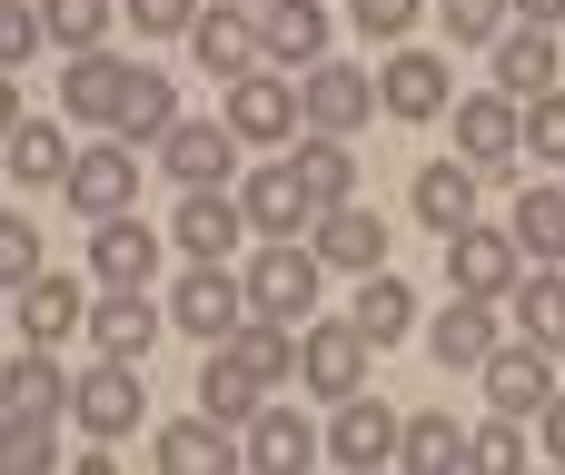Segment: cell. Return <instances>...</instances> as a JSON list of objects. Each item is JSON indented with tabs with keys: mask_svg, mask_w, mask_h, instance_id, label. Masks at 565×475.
Here are the masks:
<instances>
[{
	"mask_svg": "<svg viewBox=\"0 0 565 475\" xmlns=\"http://www.w3.org/2000/svg\"><path fill=\"white\" fill-rule=\"evenodd\" d=\"M149 466L159 475H248V436H228L218 417H179L149 436Z\"/></svg>",
	"mask_w": 565,
	"mask_h": 475,
	"instance_id": "cell-8",
	"label": "cell"
},
{
	"mask_svg": "<svg viewBox=\"0 0 565 475\" xmlns=\"http://www.w3.org/2000/svg\"><path fill=\"white\" fill-rule=\"evenodd\" d=\"M129 89H139V69H129V60H109V50H89V60H70V69H60V109H70V119H89V129H119V119H129Z\"/></svg>",
	"mask_w": 565,
	"mask_h": 475,
	"instance_id": "cell-13",
	"label": "cell"
},
{
	"mask_svg": "<svg viewBox=\"0 0 565 475\" xmlns=\"http://www.w3.org/2000/svg\"><path fill=\"white\" fill-rule=\"evenodd\" d=\"M516 20H526V30H556V20H565V0H516Z\"/></svg>",
	"mask_w": 565,
	"mask_h": 475,
	"instance_id": "cell-48",
	"label": "cell"
},
{
	"mask_svg": "<svg viewBox=\"0 0 565 475\" xmlns=\"http://www.w3.org/2000/svg\"><path fill=\"white\" fill-rule=\"evenodd\" d=\"M437 20H447L457 50H497L516 30V0H437Z\"/></svg>",
	"mask_w": 565,
	"mask_h": 475,
	"instance_id": "cell-39",
	"label": "cell"
},
{
	"mask_svg": "<svg viewBox=\"0 0 565 475\" xmlns=\"http://www.w3.org/2000/svg\"><path fill=\"white\" fill-rule=\"evenodd\" d=\"M348 317H358V337H367V347H397V337L417 327V298H407V278H397V268H377V278L358 288V307H348Z\"/></svg>",
	"mask_w": 565,
	"mask_h": 475,
	"instance_id": "cell-32",
	"label": "cell"
},
{
	"mask_svg": "<svg viewBox=\"0 0 565 475\" xmlns=\"http://www.w3.org/2000/svg\"><path fill=\"white\" fill-rule=\"evenodd\" d=\"M258 10H268V0H258Z\"/></svg>",
	"mask_w": 565,
	"mask_h": 475,
	"instance_id": "cell-50",
	"label": "cell"
},
{
	"mask_svg": "<svg viewBox=\"0 0 565 475\" xmlns=\"http://www.w3.org/2000/svg\"><path fill=\"white\" fill-rule=\"evenodd\" d=\"M258 40H268V69H318L328 60V10L318 0H268Z\"/></svg>",
	"mask_w": 565,
	"mask_h": 475,
	"instance_id": "cell-25",
	"label": "cell"
},
{
	"mask_svg": "<svg viewBox=\"0 0 565 475\" xmlns=\"http://www.w3.org/2000/svg\"><path fill=\"white\" fill-rule=\"evenodd\" d=\"M189 397H199V417H218V427H258V417H268V387H258L228 347L199 367V387H189Z\"/></svg>",
	"mask_w": 565,
	"mask_h": 475,
	"instance_id": "cell-28",
	"label": "cell"
},
{
	"mask_svg": "<svg viewBox=\"0 0 565 475\" xmlns=\"http://www.w3.org/2000/svg\"><path fill=\"white\" fill-rule=\"evenodd\" d=\"M507 317H516L526 347H565V268H526V288L507 298Z\"/></svg>",
	"mask_w": 565,
	"mask_h": 475,
	"instance_id": "cell-31",
	"label": "cell"
},
{
	"mask_svg": "<svg viewBox=\"0 0 565 475\" xmlns=\"http://www.w3.org/2000/svg\"><path fill=\"white\" fill-rule=\"evenodd\" d=\"M30 278H50V258H40V228H30V218L10 208V218H0V288L20 298Z\"/></svg>",
	"mask_w": 565,
	"mask_h": 475,
	"instance_id": "cell-41",
	"label": "cell"
},
{
	"mask_svg": "<svg viewBox=\"0 0 565 475\" xmlns=\"http://www.w3.org/2000/svg\"><path fill=\"white\" fill-rule=\"evenodd\" d=\"M10 327H20V347H60L70 327H89V298H79V278H30V288L10 298Z\"/></svg>",
	"mask_w": 565,
	"mask_h": 475,
	"instance_id": "cell-22",
	"label": "cell"
},
{
	"mask_svg": "<svg viewBox=\"0 0 565 475\" xmlns=\"http://www.w3.org/2000/svg\"><path fill=\"white\" fill-rule=\"evenodd\" d=\"M427 347H437L447 377H487V357H497V298H447V317L427 327Z\"/></svg>",
	"mask_w": 565,
	"mask_h": 475,
	"instance_id": "cell-19",
	"label": "cell"
},
{
	"mask_svg": "<svg viewBox=\"0 0 565 475\" xmlns=\"http://www.w3.org/2000/svg\"><path fill=\"white\" fill-rule=\"evenodd\" d=\"M397 475H467V427L457 417H407Z\"/></svg>",
	"mask_w": 565,
	"mask_h": 475,
	"instance_id": "cell-33",
	"label": "cell"
},
{
	"mask_svg": "<svg viewBox=\"0 0 565 475\" xmlns=\"http://www.w3.org/2000/svg\"><path fill=\"white\" fill-rule=\"evenodd\" d=\"M457 149H467L477 169H507V159L526 149V109H516L507 89H477V99H457Z\"/></svg>",
	"mask_w": 565,
	"mask_h": 475,
	"instance_id": "cell-17",
	"label": "cell"
},
{
	"mask_svg": "<svg viewBox=\"0 0 565 475\" xmlns=\"http://www.w3.org/2000/svg\"><path fill=\"white\" fill-rule=\"evenodd\" d=\"M377 99H387V119H447V60L437 50H397L387 69H377Z\"/></svg>",
	"mask_w": 565,
	"mask_h": 475,
	"instance_id": "cell-20",
	"label": "cell"
},
{
	"mask_svg": "<svg viewBox=\"0 0 565 475\" xmlns=\"http://www.w3.org/2000/svg\"><path fill=\"white\" fill-rule=\"evenodd\" d=\"M248 228H258V218H248V198H228V188H189V198H179V218H169V248H189V268H218Z\"/></svg>",
	"mask_w": 565,
	"mask_h": 475,
	"instance_id": "cell-7",
	"label": "cell"
},
{
	"mask_svg": "<svg viewBox=\"0 0 565 475\" xmlns=\"http://www.w3.org/2000/svg\"><path fill=\"white\" fill-rule=\"evenodd\" d=\"M308 466H318V427L298 407H268L248 427V475H308Z\"/></svg>",
	"mask_w": 565,
	"mask_h": 475,
	"instance_id": "cell-26",
	"label": "cell"
},
{
	"mask_svg": "<svg viewBox=\"0 0 565 475\" xmlns=\"http://www.w3.org/2000/svg\"><path fill=\"white\" fill-rule=\"evenodd\" d=\"M218 119H228L238 139L278 149V139H298V119H308V89H298V79H278V69H248V79H228Z\"/></svg>",
	"mask_w": 565,
	"mask_h": 475,
	"instance_id": "cell-2",
	"label": "cell"
},
{
	"mask_svg": "<svg viewBox=\"0 0 565 475\" xmlns=\"http://www.w3.org/2000/svg\"><path fill=\"white\" fill-rule=\"evenodd\" d=\"M367 357H377V347L358 337V317H318L308 347H298V387L348 407V397H367Z\"/></svg>",
	"mask_w": 565,
	"mask_h": 475,
	"instance_id": "cell-5",
	"label": "cell"
},
{
	"mask_svg": "<svg viewBox=\"0 0 565 475\" xmlns=\"http://www.w3.org/2000/svg\"><path fill=\"white\" fill-rule=\"evenodd\" d=\"M10 475H60V427L50 417H10Z\"/></svg>",
	"mask_w": 565,
	"mask_h": 475,
	"instance_id": "cell-42",
	"label": "cell"
},
{
	"mask_svg": "<svg viewBox=\"0 0 565 475\" xmlns=\"http://www.w3.org/2000/svg\"><path fill=\"white\" fill-rule=\"evenodd\" d=\"M526 159H536V169H556V159H565V89L526 99Z\"/></svg>",
	"mask_w": 565,
	"mask_h": 475,
	"instance_id": "cell-43",
	"label": "cell"
},
{
	"mask_svg": "<svg viewBox=\"0 0 565 475\" xmlns=\"http://www.w3.org/2000/svg\"><path fill=\"white\" fill-rule=\"evenodd\" d=\"M248 317H258V307H248V278H228V268H189V278L169 288V327H189V337H209V347H228Z\"/></svg>",
	"mask_w": 565,
	"mask_h": 475,
	"instance_id": "cell-4",
	"label": "cell"
},
{
	"mask_svg": "<svg viewBox=\"0 0 565 475\" xmlns=\"http://www.w3.org/2000/svg\"><path fill=\"white\" fill-rule=\"evenodd\" d=\"M119 20H139L149 40H189L209 10H199V0H119Z\"/></svg>",
	"mask_w": 565,
	"mask_h": 475,
	"instance_id": "cell-45",
	"label": "cell"
},
{
	"mask_svg": "<svg viewBox=\"0 0 565 475\" xmlns=\"http://www.w3.org/2000/svg\"><path fill=\"white\" fill-rule=\"evenodd\" d=\"M228 159H238V129H228V119H179V129L159 139V169H169L179 188H218Z\"/></svg>",
	"mask_w": 565,
	"mask_h": 475,
	"instance_id": "cell-18",
	"label": "cell"
},
{
	"mask_svg": "<svg viewBox=\"0 0 565 475\" xmlns=\"http://www.w3.org/2000/svg\"><path fill=\"white\" fill-rule=\"evenodd\" d=\"M298 347H308V327H288V317H248V327L228 337V357H238L258 387H298Z\"/></svg>",
	"mask_w": 565,
	"mask_h": 475,
	"instance_id": "cell-27",
	"label": "cell"
},
{
	"mask_svg": "<svg viewBox=\"0 0 565 475\" xmlns=\"http://www.w3.org/2000/svg\"><path fill=\"white\" fill-rule=\"evenodd\" d=\"M556 475H565V466H556Z\"/></svg>",
	"mask_w": 565,
	"mask_h": 475,
	"instance_id": "cell-53",
	"label": "cell"
},
{
	"mask_svg": "<svg viewBox=\"0 0 565 475\" xmlns=\"http://www.w3.org/2000/svg\"><path fill=\"white\" fill-rule=\"evenodd\" d=\"M139 169H149V159H139L129 139H89V149H79V169L60 179V198H70L79 218H129V198H139Z\"/></svg>",
	"mask_w": 565,
	"mask_h": 475,
	"instance_id": "cell-3",
	"label": "cell"
},
{
	"mask_svg": "<svg viewBox=\"0 0 565 475\" xmlns=\"http://www.w3.org/2000/svg\"><path fill=\"white\" fill-rule=\"evenodd\" d=\"M169 129H179V89H169L159 69H139V89H129V119H119L109 139H129V149H159Z\"/></svg>",
	"mask_w": 565,
	"mask_h": 475,
	"instance_id": "cell-37",
	"label": "cell"
},
{
	"mask_svg": "<svg viewBox=\"0 0 565 475\" xmlns=\"http://www.w3.org/2000/svg\"><path fill=\"white\" fill-rule=\"evenodd\" d=\"M238 198H248V218H258V238H308V228H318V218H328V208H318V188H308V169H298V159H268V169H258V179H248V188H238Z\"/></svg>",
	"mask_w": 565,
	"mask_h": 475,
	"instance_id": "cell-10",
	"label": "cell"
},
{
	"mask_svg": "<svg viewBox=\"0 0 565 475\" xmlns=\"http://www.w3.org/2000/svg\"><path fill=\"white\" fill-rule=\"evenodd\" d=\"M159 228H139V218H99V238H89V268H99V288H149L159 278Z\"/></svg>",
	"mask_w": 565,
	"mask_h": 475,
	"instance_id": "cell-24",
	"label": "cell"
},
{
	"mask_svg": "<svg viewBox=\"0 0 565 475\" xmlns=\"http://www.w3.org/2000/svg\"><path fill=\"white\" fill-rule=\"evenodd\" d=\"M487 397H497V417H546L556 407V367H546V347H497L487 357Z\"/></svg>",
	"mask_w": 565,
	"mask_h": 475,
	"instance_id": "cell-23",
	"label": "cell"
},
{
	"mask_svg": "<svg viewBox=\"0 0 565 475\" xmlns=\"http://www.w3.org/2000/svg\"><path fill=\"white\" fill-rule=\"evenodd\" d=\"M40 40H50V10H40V0H10V10H0V60H10V69H30V50H40Z\"/></svg>",
	"mask_w": 565,
	"mask_h": 475,
	"instance_id": "cell-44",
	"label": "cell"
},
{
	"mask_svg": "<svg viewBox=\"0 0 565 475\" xmlns=\"http://www.w3.org/2000/svg\"><path fill=\"white\" fill-rule=\"evenodd\" d=\"M79 169V149L60 139V119H10V179L20 188H50V179H70Z\"/></svg>",
	"mask_w": 565,
	"mask_h": 475,
	"instance_id": "cell-30",
	"label": "cell"
},
{
	"mask_svg": "<svg viewBox=\"0 0 565 475\" xmlns=\"http://www.w3.org/2000/svg\"><path fill=\"white\" fill-rule=\"evenodd\" d=\"M467 475H526V427H516V417L477 427V436H467Z\"/></svg>",
	"mask_w": 565,
	"mask_h": 475,
	"instance_id": "cell-40",
	"label": "cell"
},
{
	"mask_svg": "<svg viewBox=\"0 0 565 475\" xmlns=\"http://www.w3.org/2000/svg\"><path fill=\"white\" fill-rule=\"evenodd\" d=\"M318 268H328L318 248H298V238H258V258H248V307L298 327V317L318 307Z\"/></svg>",
	"mask_w": 565,
	"mask_h": 475,
	"instance_id": "cell-1",
	"label": "cell"
},
{
	"mask_svg": "<svg viewBox=\"0 0 565 475\" xmlns=\"http://www.w3.org/2000/svg\"><path fill=\"white\" fill-rule=\"evenodd\" d=\"M447 278H457V298H516V288H526L516 228H457V238H447Z\"/></svg>",
	"mask_w": 565,
	"mask_h": 475,
	"instance_id": "cell-6",
	"label": "cell"
},
{
	"mask_svg": "<svg viewBox=\"0 0 565 475\" xmlns=\"http://www.w3.org/2000/svg\"><path fill=\"white\" fill-rule=\"evenodd\" d=\"M60 407H70L60 357H50V347H20V357H10V417H60Z\"/></svg>",
	"mask_w": 565,
	"mask_h": 475,
	"instance_id": "cell-35",
	"label": "cell"
},
{
	"mask_svg": "<svg viewBox=\"0 0 565 475\" xmlns=\"http://www.w3.org/2000/svg\"><path fill=\"white\" fill-rule=\"evenodd\" d=\"M308 248H318L328 268H358V278H377V268H387V218L348 198V208H328V218L308 228Z\"/></svg>",
	"mask_w": 565,
	"mask_h": 475,
	"instance_id": "cell-21",
	"label": "cell"
},
{
	"mask_svg": "<svg viewBox=\"0 0 565 475\" xmlns=\"http://www.w3.org/2000/svg\"><path fill=\"white\" fill-rule=\"evenodd\" d=\"M477 159H427L417 169V188H407V208H417V228H437V238H457V228H477Z\"/></svg>",
	"mask_w": 565,
	"mask_h": 475,
	"instance_id": "cell-14",
	"label": "cell"
},
{
	"mask_svg": "<svg viewBox=\"0 0 565 475\" xmlns=\"http://www.w3.org/2000/svg\"><path fill=\"white\" fill-rule=\"evenodd\" d=\"M298 169H308V188H318V208H348V198H358V149H348V139H328V129H308V139H298Z\"/></svg>",
	"mask_w": 565,
	"mask_h": 475,
	"instance_id": "cell-34",
	"label": "cell"
},
{
	"mask_svg": "<svg viewBox=\"0 0 565 475\" xmlns=\"http://www.w3.org/2000/svg\"><path fill=\"white\" fill-rule=\"evenodd\" d=\"M189 50H199V69H209V79H248V69L268 60V40H258V10H238V0H218V10L189 30Z\"/></svg>",
	"mask_w": 565,
	"mask_h": 475,
	"instance_id": "cell-16",
	"label": "cell"
},
{
	"mask_svg": "<svg viewBox=\"0 0 565 475\" xmlns=\"http://www.w3.org/2000/svg\"><path fill=\"white\" fill-rule=\"evenodd\" d=\"M387 475H397V466H387Z\"/></svg>",
	"mask_w": 565,
	"mask_h": 475,
	"instance_id": "cell-52",
	"label": "cell"
},
{
	"mask_svg": "<svg viewBox=\"0 0 565 475\" xmlns=\"http://www.w3.org/2000/svg\"><path fill=\"white\" fill-rule=\"evenodd\" d=\"M397 446H407V417H387L377 397H348L338 427H328V456H338L348 475H387V466H397Z\"/></svg>",
	"mask_w": 565,
	"mask_h": 475,
	"instance_id": "cell-12",
	"label": "cell"
},
{
	"mask_svg": "<svg viewBox=\"0 0 565 475\" xmlns=\"http://www.w3.org/2000/svg\"><path fill=\"white\" fill-rule=\"evenodd\" d=\"M507 228H516V248H526L536 268H556V258H565V188H526Z\"/></svg>",
	"mask_w": 565,
	"mask_h": 475,
	"instance_id": "cell-36",
	"label": "cell"
},
{
	"mask_svg": "<svg viewBox=\"0 0 565 475\" xmlns=\"http://www.w3.org/2000/svg\"><path fill=\"white\" fill-rule=\"evenodd\" d=\"M159 327H169V307H149V288H109V298L89 307V337H99V357H119V367H149Z\"/></svg>",
	"mask_w": 565,
	"mask_h": 475,
	"instance_id": "cell-15",
	"label": "cell"
},
{
	"mask_svg": "<svg viewBox=\"0 0 565 475\" xmlns=\"http://www.w3.org/2000/svg\"><path fill=\"white\" fill-rule=\"evenodd\" d=\"M348 10H358L367 40H407V30H417V0H348Z\"/></svg>",
	"mask_w": 565,
	"mask_h": 475,
	"instance_id": "cell-46",
	"label": "cell"
},
{
	"mask_svg": "<svg viewBox=\"0 0 565 475\" xmlns=\"http://www.w3.org/2000/svg\"><path fill=\"white\" fill-rule=\"evenodd\" d=\"M298 89H308V129H328V139H348V129H367V119L387 109V99H377V79H367L358 60H318Z\"/></svg>",
	"mask_w": 565,
	"mask_h": 475,
	"instance_id": "cell-9",
	"label": "cell"
},
{
	"mask_svg": "<svg viewBox=\"0 0 565 475\" xmlns=\"http://www.w3.org/2000/svg\"><path fill=\"white\" fill-rule=\"evenodd\" d=\"M556 268H565V258H556Z\"/></svg>",
	"mask_w": 565,
	"mask_h": 475,
	"instance_id": "cell-51",
	"label": "cell"
},
{
	"mask_svg": "<svg viewBox=\"0 0 565 475\" xmlns=\"http://www.w3.org/2000/svg\"><path fill=\"white\" fill-rule=\"evenodd\" d=\"M497 89H507V99H546V89H556V40L516 20V30L497 40Z\"/></svg>",
	"mask_w": 565,
	"mask_h": 475,
	"instance_id": "cell-29",
	"label": "cell"
},
{
	"mask_svg": "<svg viewBox=\"0 0 565 475\" xmlns=\"http://www.w3.org/2000/svg\"><path fill=\"white\" fill-rule=\"evenodd\" d=\"M536 436H546V456H556V466H565V387H556V407L536 417Z\"/></svg>",
	"mask_w": 565,
	"mask_h": 475,
	"instance_id": "cell-47",
	"label": "cell"
},
{
	"mask_svg": "<svg viewBox=\"0 0 565 475\" xmlns=\"http://www.w3.org/2000/svg\"><path fill=\"white\" fill-rule=\"evenodd\" d=\"M70 417H79V436H89V446H119V436L139 427V367L99 357V367L70 387Z\"/></svg>",
	"mask_w": 565,
	"mask_h": 475,
	"instance_id": "cell-11",
	"label": "cell"
},
{
	"mask_svg": "<svg viewBox=\"0 0 565 475\" xmlns=\"http://www.w3.org/2000/svg\"><path fill=\"white\" fill-rule=\"evenodd\" d=\"M40 10H50V40H60L70 60L109 50V20H119V0H40Z\"/></svg>",
	"mask_w": 565,
	"mask_h": 475,
	"instance_id": "cell-38",
	"label": "cell"
},
{
	"mask_svg": "<svg viewBox=\"0 0 565 475\" xmlns=\"http://www.w3.org/2000/svg\"><path fill=\"white\" fill-rule=\"evenodd\" d=\"M70 475H119V466H109V456H79V466H70Z\"/></svg>",
	"mask_w": 565,
	"mask_h": 475,
	"instance_id": "cell-49",
	"label": "cell"
}]
</instances>
